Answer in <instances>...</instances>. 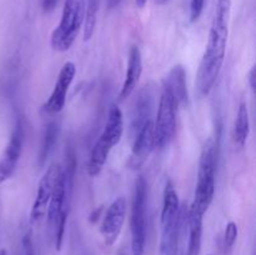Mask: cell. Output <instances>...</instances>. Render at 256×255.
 <instances>
[{"label":"cell","mask_w":256,"mask_h":255,"mask_svg":"<svg viewBox=\"0 0 256 255\" xmlns=\"http://www.w3.org/2000/svg\"><path fill=\"white\" fill-rule=\"evenodd\" d=\"M60 128L56 122H52L48 124L45 128L44 135H42V145H40V152H39V165L44 166L48 158H49L50 152L54 149L55 144L58 142V136H59Z\"/></svg>","instance_id":"18"},{"label":"cell","mask_w":256,"mask_h":255,"mask_svg":"<svg viewBox=\"0 0 256 255\" xmlns=\"http://www.w3.org/2000/svg\"><path fill=\"white\" fill-rule=\"evenodd\" d=\"M60 170H62L60 165L52 164L40 179L36 195H35L34 202H32V210H30V222L32 224H39L42 218L46 215L48 205H49L50 198H52V190H54Z\"/></svg>","instance_id":"7"},{"label":"cell","mask_w":256,"mask_h":255,"mask_svg":"<svg viewBox=\"0 0 256 255\" xmlns=\"http://www.w3.org/2000/svg\"><path fill=\"white\" fill-rule=\"evenodd\" d=\"M100 0H88L85 5L84 16V42H89L92 38L96 26V15L99 10Z\"/></svg>","instance_id":"19"},{"label":"cell","mask_w":256,"mask_h":255,"mask_svg":"<svg viewBox=\"0 0 256 255\" xmlns=\"http://www.w3.org/2000/svg\"><path fill=\"white\" fill-rule=\"evenodd\" d=\"M24 140V126H22V122L18 120L0 159V184L6 182L14 174L20 156H22Z\"/></svg>","instance_id":"9"},{"label":"cell","mask_w":256,"mask_h":255,"mask_svg":"<svg viewBox=\"0 0 256 255\" xmlns=\"http://www.w3.org/2000/svg\"><path fill=\"white\" fill-rule=\"evenodd\" d=\"M162 86L172 94L178 105L182 104L188 100L186 89V72L182 65H175L164 80Z\"/></svg>","instance_id":"14"},{"label":"cell","mask_w":256,"mask_h":255,"mask_svg":"<svg viewBox=\"0 0 256 255\" xmlns=\"http://www.w3.org/2000/svg\"><path fill=\"white\" fill-rule=\"evenodd\" d=\"M232 0H218L214 19L209 32L206 48L199 65L196 85L200 94L208 95L212 92L226 54Z\"/></svg>","instance_id":"1"},{"label":"cell","mask_w":256,"mask_h":255,"mask_svg":"<svg viewBox=\"0 0 256 255\" xmlns=\"http://www.w3.org/2000/svg\"><path fill=\"white\" fill-rule=\"evenodd\" d=\"M75 75H76V66H75L74 62H65L62 69H60L52 94L48 98L45 104L42 105V112L45 114L54 115L62 112V108L65 106L68 92H69L70 85L74 82Z\"/></svg>","instance_id":"8"},{"label":"cell","mask_w":256,"mask_h":255,"mask_svg":"<svg viewBox=\"0 0 256 255\" xmlns=\"http://www.w3.org/2000/svg\"><path fill=\"white\" fill-rule=\"evenodd\" d=\"M202 220L204 215L194 210H188L186 226L189 236H188L186 255H200L202 242Z\"/></svg>","instance_id":"15"},{"label":"cell","mask_w":256,"mask_h":255,"mask_svg":"<svg viewBox=\"0 0 256 255\" xmlns=\"http://www.w3.org/2000/svg\"><path fill=\"white\" fill-rule=\"evenodd\" d=\"M68 215H69V212L66 210H62V214H60L59 219H58L56 224L54 226V244L55 249L59 252L62 249V240H64V234H65V226H66V220Z\"/></svg>","instance_id":"20"},{"label":"cell","mask_w":256,"mask_h":255,"mask_svg":"<svg viewBox=\"0 0 256 255\" xmlns=\"http://www.w3.org/2000/svg\"><path fill=\"white\" fill-rule=\"evenodd\" d=\"M122 134H124V116L120 108L116 104H112L109 108L104 129L90 152L89 162L86 165V172L90 178L98 176L102 172L110 152L115 145L119 144Z\"/></svg>","instance_id":"2"},{"label":"cell","mask_w":256,"mask_h":255,"mask_svg":"<svg viewBox=\"0 0 256 255\" xmlns=\"http://www.w3.org/2000/svg\"><path fill=\"white\" fill-rule=\"evenodd\" d=\"M238 234H239V229H238V225L235 222H229L226 225V229H225L224 234V248L226 252H230L232 249V246L235 245L238 239Z\"/></svg>","instance_id":"21"},{"label":"cell","mask_w":256,"mask_h":255,"mask_svg":"<svg viewBox=\"0 0 256 255\" xmlns=\"http://www.w3.org/2000/svg\"><path fill=\"white\" fill-rule=\"evenodd\" d=\"M215 170H216V148L212 139L204 144L200 154L198 182L195 188L194 200L189 209L204 215L214 200Z\"/></svg>","instance_id":"3"},{"label":"cell","mask_w":256,"mask_h":255,"mask_svg":"<svg viewBox=\"0 0 256 255\" xmlns=\"http://www.w3.org/2000/svg\"><path fill=\"white\" fill-rule=\"evenodd\" d=\"M179 105L169 92L162 86L158 106L156 122H154L155 148L164 149L170 144L176 132V109Z\"/></svg>","instance_id":"6"},{"label":"cell","mask_w":256,"mask_h":255,"mask_svg":"<svg viewBox=\"0 0 256 255\" xmlns=\"http://www.w3.org/2000/svg\"><path fill=\"white\" fill-rule=\"evenodd\" d=\"M65 205V188H64V180H62V170H60V174L58 176L56 182H55L54 190H52V198H50L49 205H48L46 210V218L48 222H49L50 226L54 228L56 224L58 219H59L60 214L64 210Z\"/></svg>","instance_id":"16"},{"label":"cell","mask_w":256,"mask_h":255,"mask_svg":"<svg viewBox=\"0 0 256 255\" xmlns=\"http://www.w3.org/2000/svg\"><path fill=\"white\" fill-rule=\"evenodd\" d=\"M152 112V92L149 88H144L135 98L134 106L132 112V122H130V132L132 136L139 132L142 125L149 122Z\"/></svg>","instance_id":"13"},{"label":"cell","mask_w":256,"mask_h":255,"mask_svg":"<svg viewBox=\"0 0 256 255\" xmlns=\"http://www.w3.org/2000/svg\"><path fill=\"white\" fill-rule=\"evenodd\" d=\"M85 5V0H65L62 19L50 36L52 49L64 52L72 46L84 24Z\"/></svg>","instance_id":"4"},{"label":"cell","mask_w":256,"mask_h":255,"mask_svg":"<svg viewBox=\"0 0 256 255\" xmlns=\"http://www.w3.org/2000/svg\"><path fill=\"white\" fill-rule=\"evenodd\" d=\"M205 0H192L190 2V22L199 20L202 10H204Z\"/></svg>","instance_id":"22"},{"label":"cell","mask_w":256,"mask_h":255,"mask_svg":"<svg viewBox=\"0 0 256 255\" xmlns=\"http://www.w3.org/2000/svg\"><path fill=\"white\" fill-rule=\"evenodd\" d=\"M250 134V116L248 104L242 102L238 109L236 119L234 124V142L238 146L242 148L248 142Z\"/></svg>","instance_id":"17"},{"label":"cell","mask_w":256,"mask_h":255,"mask_svg":"<svg viewBox=\"0 0 256 255\" xmlns=\"http://www.w3.org/2000/svg\"><path fill=\"white\" fill-rule=\"evenodd\" d=\"M125 218H126V200L124 196H119L108 206L102 218L100 232L105 245L112 246L116 242L122 230Z\"/></svg>","instance_id":"10"},{"label":"cell","mask_w":256,"mask_h":255,"mask_svg":"<svg viewBox=\"0 0 256 255\" xmlns=\"http://www.w3.org/2000/svg\"><path fill=\"white\" fill-rule=\"evenodd\" d=\"M142 72V52L136 45H132L130 48L129 58H128V68L126 74H125V79L122 82V89H120L119 98L120 100H124L129 98L130 95L134 92L135 88L138 86L140 76Z\"/></svg>","instance_id":"12"},{"label":"cell","mask_w":256,"mask_h":255,"mask_svg":"<svg viewBox=\"0 0 256 255\" xmlns=\"http://www.w3.org/2000/svg\"><path fill=\"white\" fill-rule=\"evenodd\" d=\"M248 80H249V84L252 90L254 92L255 90V65H252V68L250 69L249 74H248Z\"/></svg>","instance_id":"24"},{"label":"cell","mask_w":256,"mask_h":255,"mask_svg":"<svg viewBox=\"0 0 256 255\" xmlns=\"http://www.w3.org/2000/svg\"><path fill=\"white\" fill-rule=\"evenodd\" d=\"M146 204L148 184L144 176L135 182L130 215V232H132V255H144L146 244Z\"/></svg>","instance_id":"5"},{"label":"cell","mask_w":256,"mask_h":255,"mask_svg":"<svg viewBox=\"0 0 256 255\" xmlns=\"http://www.w3.org/2000/svg\"><path fill=\"white\" fill-rule=\"evenodd\" d=\"M155 149V138H154V122L149 120L142 125V129L139 130L136 135L134 136V144H132V155L128 165L132 170L140 169L152 150Z\"/></svg>","instance_id":"11"},{"label":"cell","mask_w":256,"mask_h":255,"mask_svg":"<svg viewBox=\"0 0 256 255\" xmlns=\"http://www.w3.org/2000/svg\"><path fill=\"white\" fill-rule=\"evenodd\" d=\"M0 255H8V252L5 249L0 250Z\"/></svg>","instance_id":"28"},{"label":"cell","mask_w":256,"mask_h":255,"mask_svg":"<svg viewBox=\"0 0 256 255\" xmlns=\"http://www.w3.org/2000/svg\"><path fill=\"white\" fill-rule=\"evenodd\" d=\"M148 0H135V5H136V8H139V9H142V8L146 5Z\"/></svg>","instance_id":"26"},{"label":"cell","mask_w":256,"mask_h":255,"mask_svg":"<svg viewBox=\"0 0 256 255\" xmlns=\"http://www.w3.org/2000/svg\"><path fill=\"white\" fill-rule=\"evenodd\" d=\"M58 4V0H42V12H52Z\"/></svg>","instance_id":"23"},{"label":"cell","mask_w":256,"mask_h":255,"mask_svg":"<svg viewBox=\"0 0 256 255\" xmlns=\"http://www.w3.org/2000/svg\"><path fill=\"white\" fill-rule=\"evenodd\" d=\"M169 0H155V4L158 5H165Z\"/></svg>","instance_id":"27"},{"label":"cell","mask_w":256,"mask_h":255,"mask_svg":"<svg viewBox=\"0 0 256 255\" xmlns=\"http://www.w3.org/2000/svg\"><path fill=\"white\" fill-rule=\"evenodd\" d=\"M120 2L122 0H108V5H109L110 9H112V8H116L120 4Z\"/></svg>","instance_id":"25"}]
</instances>
